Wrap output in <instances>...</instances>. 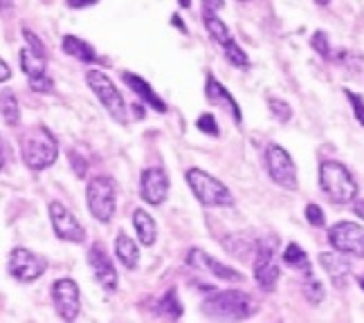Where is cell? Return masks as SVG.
<instances>
[{
  "instance_id": "cell-1",
  "label": "cell",
  "mask_w": 364,
  "mask_h": 323,
  "mask_svg": "<svg viewBox=\"0 0 364 323\" xmlns=\"http://www.w3.org/2000/svg\"><path fill=\"white\" fill-rule=\"evenodd\" d=\"M200 312L214 323H241L259 312V303L245 290H216L203 301Z\"/></svg>"
},
{
  "instance_id": "cell-2",
  "label": "cell",
  "mask_w": 364,
  "mask_h": 323,
  "mask_svg": "<svg viewBox=\"0 0 364 323\" xmlns=\"http://www.w3.org/2000/svg\"><path fill=\"white\" fill-rule=\"evenodd\" d=\"M21 146V158L23 164L34 173L46 171V168L54 166L59 160V142L52 135V131L43 124H36L25 128L18 137Z\"/></svg>"
},
{
  "instance_id": "cell-3",
  "label": "cell",
  "mask_w": 364,
  "mask_h": 323,
  "mask_svg": "<svg viewBox=\"0 0 364 323\" xmlns=\"http://www.w3.org/2000/svg\"><path fill=\"white\" fill-rule=\"evenodd\" d=\"M319 187L333 204L358 202V182L353 173L338 160H324L319 164Z\"/></svg>"
},
{
  "instance_id": "cell-4",
  "label": "cell",
  "mask_w": 364,
  "mask_h": 323,
  "mask_svg": "<svg viewBox=\"0 0 364 323\" xmlns=\"http://www.w3.org/2000/svg\"><path fill=\"white\" fill-rule=\"evenodd\" d=\"M185 180H187V187L193 193V198L198 200L203 207L216 209V207H232L234 204L232 191L223 185L216 175L203 171V168H198V166L187 168Z\"/></svg>"
},
{
  "instance_id": "cell-5",
  "label": "cell",
  "mask_w": 364,
  "mask_h": 323,
  "mask_svg": "<svg viewBox=\"0 0 364 323\" xmlns=\"http://www.w3.org/2000/svg\"><path fill=\"white\" fill-rule=\"evenodd\" d=\"M86 204L97 222L108 224L117 209V182L110 175L90 177L86 185Z\"/></svg>"
},
{
  "instance_id": "cell-6",
  "label": "cell",
  "mask_w": 364,
  "mask_h": 323,
  "mask_svg": "<svg viewBox=\"0 0 364 323\" xmlns=\"http://www.w3.org/2000/svg\"><path fill=\"white\" fill-rule=\"evenodd\" d=\"M86 83H88V88L95 92L97 102H100L106 108V112H108L110 117H113L122 126L129 121V112H126L124 97L117 90L113 79H110L104 72V70H88V72H86Z\"/></svg>"
},
{
  "instance_id": "cell-7",
  "label": "cell",
  "mask_w": 364,
  "mask_h": 323,
  "mask_svg": "<svg viewBox=\"0 0 364 323\" xmlns=\"http://www.w3.org/2000/svg\"><path fill=\"white\" fill-rule=\"evenodd\" d=\"M265 171H268L274 185H279L282 189H286V191L299 189L297 164L284 146L268 144V148H265Z\"/></svg>"
},
{
  "instance_id": "cell-8",
  "label": "cell",
  "mask_w": 364,
  "mask_h": 323,
  "mask_svg": "<svg viewBox=\"0 0 364 323\" xmlns=\"http://www.w3.org/2000/svg\"><path fill=\"white\" fill-rule=\"evenodd\" d=\"M277 247V238H263L255 247V280L263 292H272L282 276V268L274 263Z\"/></svg>"
},
{
  "instance_id": "cell-9",
  "label": "cell",
  "mask_w": 364,
  "mask_h": 323,
  "mask_svg": "<svg viewBox=\"0 0 364 323\" xmlns=\"http://www.w3.org/2000/svg\"><path fill=\"white\" fill-rule=\"evenodd\" d=\"M48 258L36 254V251L27 249V247H14L9 251V261H7V270L9 276L18 283H34L41 276L48 272Z\"/></svg>"
},
{
  "instance_id": "cell-10",
  "label": "cell",
  "mask_w": 364,
  "mask_h": 323,
  "mask_svg": "<svg viewBox=\"0 0 364 323\" xmlns=\"http://www.w3.org/2000/svg\"><path fill=\"white\" fill-rule=\"evenodd\" d=\"M328 245L342 256L364 258V227L351 220H340L326 231Z\"/></svg>"
},
{
  "instance_id": "cell-11",
  "label": "cell",
  "mask_w": 364,
  "mask_h": 323,
  "mask_svg": "<svg viewBox=\"0 0 364 323\" xmlns=\"http://www.w3.org/2000/svg\"><path fill=\"white\" fill-rule=\"evenodd\" d=\"M50 299L54 312L61 321L75 323L81 312V290L75 278H57L50 288Z\"/></svg>"
},
{
  "instance_id": "cell-12",
  "label": "cell",
  "mask_w": 364,
  "mask_h": 323,
  "mask_svg": "<svg viewBox=\"0 0 364 323\" xmlns=\"http://www.w3.org/2000/svg\"><path fill=\"white\" fill-rule=\"evenodd\" d=\"M48 214H50V222H52V229L57 234V238L65 243H73V245H83L86 243V229L83 224L77 220V216L70 212V209L59 202V200H52L48 204Z\"/></svg>"
},
{
  "instance_id": "cell-13",
  "label": "cell",
  "mask_w": 364,
  "mask_h": 323,
  "mask_svg": "<svg viewBox=\"0 0 364 323\" xmlns=\"http://www.w3.org/2000/svg\"><path fill=\"white\" fill-rule=\"evenodd\" d=\"M88 265L92 270V276L97 283L102 285V290H106L108 294L117 292V285H119V274H117V268L110 254L106 251V245L102 241H97L90 245L88 249Z\"/></svg>"
},
{
  "instance_id": "cell-14",
  "label": "cell",
  "mask_w": 364,
  "mask_h": 323,
  "mask_svg": "<svg viewBox=\"0 0 364 323\" xmlns=\"http://www.w3.org/2000/svg\"><path fill=\"white\" fill-rule=\"evenodd\" d=\"M23 38H25V48L21 50V70L27 75V81L41 79L48 75V59H46V48L41 43V38L23 27Z\"/></svg>"
},
{
  "instance_id": "cell-15",
  "label": "cell",
  "mask_w": 364,
  "mask_h": 323,
  "mask_svg": "<svg viewBox=\"0 0 364 323\" xmlns=\"http://www.w3.org/2000/svg\"><path fill=\"white\" fill-rule=\"evenodd\" d=\"M171 180L162 166H149L139 175V198L151 207H160L169 198Z\"/></svg>"
},
{
  "instance_id": "cell-16",
  "label": "cell",
  "mask_w": 364,
  "mask_h": 323,
  "mask_svg": "<svg viewBox=\"0 0 364 323\" xmlns=\"http://www.w3.org/2000/svg\"><path fill=\"white\" fill-rule=\"evenodd\" d=\"M187 265L193 270H198V272L212 274L220 280H228V283H243L245 280V276L239 270H234V268H230V265L220 263L218 258L209 256L207 251H203L200 247H191L187 251Z\"/></svg>"
},
{
  "instance_id": "cell-17",
  "label": "cell",
  "mask_w": 364,
  "mask_h": 323,
  "mask_svg": "<svg viewBox=\"0 0 364 323\" xmlns=\"http://www.w3.org/2000/svg\"><path fill=\"white\" fill-rule=\"evenodd\" d=\"M205 99L209 102V106H214V108H223L225 112H230L232 119L236 124H241L243 121V112H241V106L239 102L234 99L232 92L223 86V83L212 75V72H207L205 77Z\"/></svg>"
},
{
  "instance_id": "cell-18",
  "label": "cell",
  "mask_w": 364,
  "mask_h": 323,
  "mask_svg": "<svg viewBox=\"0 0 364 323\" xmlns=\"http://www.w3.org/2000/svg\"><path fill=\"white\" fill-rule=\"evenodd\" d=\"M122 81H124L126 86H129V88H131V90H133V92H135V94H137L139 99H142L146 106H151L156 112H160V115H164V112L169 110V108H166V104H164L162 97L149 86V81H146V79H142L139 75L129 72V70H126V72H122Z\"/></svg>"
},
{
  "instance_id": "cell-19",
  "label": "cell",
  "mask_w": 364,
  "mask_h": 323,
  "mask_svg": "<svg viewBox=\"0 0 364 323\" xmlns=\"http://www.w3.org/2000/svg\"><path fill=\"white\" fill-rule=\"evenodd\" d=\"M319 265L331 278V283L335 288H344L348 283V276H351V263H348L338 251H321L319 254Z\"/></svg>"
},
{
  "instance_id": "cell-20",
  "label": "cell",
  "mask_w": 364,
  "mask_h": 323,
  "mask_svg": "<svg viewBox=\"0 0 364 323\" xmlns=\"http://www.w3.org/2000/svg\"><path fill=\"white\" fill-rule=\"evenodd\" d=\"M218 9H220V3H205V7H203V21H205V27H207L209 36L214 38V43L220 45V48H225L232 40V34L228 30V25L223 23L220 16L216 13Z\"/></svg>"
},
{
  "instance_id": "cell-21",
  "label": "cell",
  "mask_w": 364,
  "mask_h": 323,
  "mask_svg": "<svg viewBox=\"0 0 364 323\" xmlns=\"http://www.w3.org/2000/svg\"><path fill=\"white\" fill-rule=\"evenodd\" d=\"M133 227H135V234H137V241L139 245H144V247H153L158 241V224H156V218H153L146 209L142 207H137L133 216Z\"/></svg>"
},
{
  "instance_id": "cell-22",
  "label": "cell",
  "mask_w": 364,
  "mask_h": 323,
  "mask_svg": "<svg viewBox=\"0 0 364 323\" xmlns=\"http://www.w3.org/2000/svg\"><path fill=\"white\" fill-rule=\"evenodd\" d=\"M113 254L126 270H135L139 265V247L126 231H117L113 243Z\"/></svg>"
},
{
  "instance_id": "cell-23",
  "label": "cell",
  "mask_w": 364,
  "mask_h": 323,
  "mask_svg": "<svg viewBox=\"0 0 364 323\" xmlns=\"http://www.w3.org/2000/svg\"><path fill=\"white\" fill-rule=\"evenodd\" d=\"M61 50L73 56V59L81 61V63H97L100 61V54L95 52V48L90 43H86L83 38L75 36V34H65L61 40Z\"/></svg>"
},
{
  "instance_id": "cell-24",
  "label": "cell",
  "mask_w": 364,
  "mask_h": 323,
  "mask_svg": "<svg viewBox=\"0 0 364 323\" xmlns=\"http://www.w3.org/2000/svg\"><path fill=\"white\" fill-rule=\"evenodd\" d=\"M282 261H284L286 268L299 272L304 278H313V263H311V258H308L306 251H304V247H299L297 243L286 245L284 254H282Z\"/></svg>"
},
{
  "instance_id": "cell-25",
  "label": "cell",
  "mask_w": 364,
  "mask_h": 323,
  "mask_svg": "<svg viewBox=\"0 0 364 323\" xmlns=\"http://www.w3.org/2000/svg\"><path fill=\"white\" fill-rule=\"evenodd\" d=\"M185 312V305L180 301V294H178V288H169L162 297L158 299L156 303V314L169 319V321H178Z\"/></svg>"
},
{
  "instance_id": "cell-26",
  "label": "cell",
  "mask_w": 364,
  "mask_h": 323,
  "mask_svg": "<svg viewBox=\"0 0 364 323\" xmlns=\"http://www.w3.org/2000/svg\"><path fill=\"white\" fill-rule=\"evenodd\" d=\"M0 108H3V121L7 126H18L21 121V106L16 94L11 90H0Z\"/></svg>"
},
{
  "instance_id": "cell-27",
  "label": "cell",
  "mask_w": 364,
  "mask_h": 323,
  "mask_svg": "<svg viewBox=\"0 0 364 323\" xmlns=\"http://www.w3.org/2000/svg\"><path fill=\"white\" fill-rule=\"evenodd\" d=\"M301 294L304 299L311 303V305H319L321 301L326 299V290H324V283H321L319 278H306L304 285H301Z\"/></svg>"
},
{
  "instance_id": "cell-28",
  "label": "cell",
  "mask_w": 364,
  "mask_h": 323,
  "mask_svg": "<svg viewBox=\"0 0 364 323\" xmlns=\"http://www.w3.org/2000/svg\"><path fill=\"white\" fill-rule=\"evenodd\" d=\"M223 52H225V59L234 65V67H250V59H247V54L245 50L236 43V38H232L230 43L223 48Z\"/></svg>"
},
{
  "instance_id": "cell-29",
  "label": "cell",
  "mask_w": 364,
  "mask_h": 323,
  "mask_svg": "<svg viewBox=\"0 0 364 323\" xmlns=\"http://www.w3.org/2000/svg\"><path fill=\"white\" fill-rule=\"evenodd\" d=\"M268 110H270V115L277 121H282V124H288L292 119V108H290V104L284 102V99H279V97H268Z\"/></svg>"
},
{
  "instance_id": "cell-30",
  "label": "cell",
  "mask_w": 364,
  "mask_h": 323,
  "mask_svg": "<svg viewBox=\"0 0 364 323\" xmlns=\"http://www.w3.org/2000/svg\"><path fill=\"white\" fill-rule=\"evenodd\" d=\"M311 48L321 56L324 61H331L333 59V50H331V38L324 30H317L313 36H311Z\"/></svg>"
},
{
  "instance_id": "cell-31",
  "label": "cell",
  "mask_w": 364,
  "mask_h": 323,
  "mask_svg": "<svg viewBox=\"0 0 364 323\" xmlns=\"http://www.w3.org/2000/svg\"><path fill=\"white\" fill-rule=\"evenodd\" d=\"M304 218H306V222L311 224V227H315V229L326 227V214H324V209H321L317 202L306 204V209H304Z\"/></svg>"
},
{
  "instance_id": "cell-32",
  "label": "cell",
  "mask_w": 364,
  "mask_h": 323,
  "mask_svg": "<svg viewBox=\"0 0 364 323\" xmlns=\"http://www.w3.org/2000/svg\"><path fill=\"white\" fill-rule=\"evenodd\" d=\"M196 128H198L207 137H218L220 135V126H218V121H216V117L212 115V112H203V115L196 119Z\"/></svg>"
},
{
  "instance_id": "cell-33",
  "label": "cell",
  "mask_w": 364,
  "mask_h": 323,
  "mask_svg": "<svg viewBox=\"0 0 364 323\" xmlns=\"http://www.w3.org/2000/svg\"><path fill=\"white\" fill-rule=\"evenodd\" d=\"M344 94H346L348 104H351V108H353L355 119L364 126V99H362V94H358V92H353V90H348V88H344Z\"/></svg>"
},
{
  "instance_id": "cell-34",
  "label": "cell",
  "mask_w": 364,
  "mask_h": 323,
  "mask_svg": "<svg viewBox=\"0 0 364 323\" xmlns=\"http://www.w3.org/2000/svg\"><path fill=\"white\" fill-rule=\"evenodd\" d=\"M27 83H30V88L34 92H38V94H52L54 92V81H52L50 75L41 77V79H32V81H27Z\"/></svg>"
},
{
  "instance_id": "cell-35",
  "label": "cell",
  "mask_w": 364,
  "mask_h": 323,
  "mask_svg": "<svg viewBox=\"0 0 364 323\" xmlns=\"http://www.w3.org/2000/svg\"><path fill=\"white\" fill-rule=\"evenodd\" d=\"M97 0H70L68 7L70 9H86V7H92Z\"/></svg>"
},
{
  "instance_id": "cell-36",
  "label": "cell",
  "mask_w": 364,
  "mask_h": 323,
  "mask_svg": "<svg viewBox=\"0 0 364 323\" xmlns=\"http://www.w3.org/2000/svg\"><path fill=\"white\" fill-rule=\"evenodd\" d=\"M0 72H3V75H0V81H9V77H11V70H9V63L7 61H0Z\"/></svg>"
},
{
  "instance_id": "cell-37",
  "label": "cell",
  "mask_w": 364,
  "mask_h": 323,
  "mask_svg": "<svg viewBox=\"0 0 364 323\" xmlns=\"http://www.w3.org/2000/svg\"><path fill=\"white\" fill-rule=\"evenodd\" d=\"M171 25H176L182 34H187V27H185V23H182V18L178 16V13H173V16H171Z\"/></svg>"
},
{
  "instance_id": "cell-38",
  "label": "cell",
  "mask_w": 364,
  "mask_h": 323,
  "mask_svg": "<svg viewBox=\"0 0 364 323\" xmlns=\"http://www.w3.org/2000/svg\"><path fill=\"white\" fill-rule=\"evenodd\" d=\"M353 214H355L358 218H362V220H364V198H360V200L353 204Z\"/></svg>"
},
{
  "instance_id": "cell-39",
  "label": "cell",
  "mask_w": 364,
  "mask_h": 323,
  "mask_svg": "<svg viewBox=\"0 0 364 323\" xmlns=\"http://www.w3.org/2000/svg\"><path fill=\"white\" fill-rule=\"evenodd\" d=\"M133 110H135V117H139V119L144 117V106H142V104H135Z\"/></svg>"
},
{
  "instance_id": "cell-40",
  "label": "cell",
  "mask_w": 364,
  "mask_h": 323,
  "mask_svg": "<svg viewBox=\"0 0 364 323\" xmlns=\"http://www.w3.org/2000/svg\"><path fill=\"white\" fill-rule=\"evenodd\" d=\"M358 285H360V288H362V292H364V274H360V276H358Z\"/></svg>"
}]
</instances>
